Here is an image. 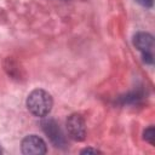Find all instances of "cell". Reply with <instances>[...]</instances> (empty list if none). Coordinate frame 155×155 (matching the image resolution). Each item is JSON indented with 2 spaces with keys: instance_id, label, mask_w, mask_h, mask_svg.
Returning a JSON list of instances; mask_svg holds the SVG:
<instances>
[{
  "instance_id": "cell-1",
  "label": "cell",
  "mask_w": 155,
  "mask_h": 155,
  "mask_svg": "<svg viewBox=\"0 0 155 155\" xmlns=\"http://www.w3.org/2000/svg\"><path fill=\"white\" fill-rule=\"evenodd\" d=\"M25 103L28 110L38 117H45L46 115H48L53 107L52 96L42 88L33 90L28 94Z\"/></svg>"
},
{
  "instance_id": "cell-2",
  "label": "cell",
  "mask_w": 155,
  "mask_h": 155,
  "mask_svg": "<svg viewBox=\"0 0 155 155\" xmlns=\"http://www.w3.org/2000/svg\"><path fill=\"white\" fill-rule=\"evenodd\" d=\"M133 45L142 53L147 64L154 63V36L147 31H138L133 36Z\"/></svg>"
},
{
  "instance_id": "cell-3",
  "label": "cell",
  "mask_w": 155,
  "mask_h": 155,
  "mask_svg": "<svg viewBox=\"0 0 155 155\" xmlns=\"http://www.w3.org/2000/svg\"><path fill=\"white\" fill-rule=\"evenodd\" d=\"M41 127L50 142L56 148H65L67 147V138L63 133V131L59 127V124H57L53 119H44L41 121Z\"/></svg>"
},
{
  "instance_id": "cell-4",
  "label": "cell",
  "mask_w": 155,
  "mask_h": 155,
  "mask_svg": "<svg viewBox=\"0 0 155 155\" xmlns=\"http://www.w3.org/2000/svg\"><path fill=\"white\" fill-rule=\"evenodd\" d=\"M67 131L71 139L81 142L86 137V124L85 119L80 114H71L67 119Z\"/></svg>"
},
{
  "instance_id": "cell-5",
  "label": "cell",
  "mask_w": 155,
  "mask_h": 155,
  "mask_svg": "<svg viewBox=\"0 0 155 155\" xmlns=\"http://www.w3.org/2000/svg\"><path fill=\"white\" fill-rule=\"evenodd\" d=\"M21 149L24 155H42L47 151L46 143L36 134L24 137L21 144Z\"/></svg>"
},
{
  "instance_id": "cell-6",
  "label": "cell",
  "mask_w": 155,
  "mask_h": 155,
  "mask_svg": "<svg viewBox=\"0 0 155 155\" xmlns=\"http://www.w3.org/2000/svg\"><path fill=\"white\" fill-rule=\"evenodd\" d=\"M143 138H144L148 143H150L151 145L155 144V128H154V126H149L148 128L144 130V132H143Z\"/></svg>"
},
{
  "instance_id": "cell-7",
  "label": "cell",
  "mask_w": 155,
  "mask_h": 155,
  "mask_svg": "<svg viewBox=\"0 0 155 155\" xmlns=\"http://www.w3.org/2000/svg\"><path fill=\"white\" fill-rule=\"evenodd\" d=\"M138 4H140L142 6L145 7H151L153 6V0H136Z\"/></svg>"
},
{
  "instance_id": "cell-8",
  "label": "cell",
  "mask_w": 155,
  "mask_h": 155,
  "mask_svg": "<svg viewBox=\"0 0 155 155\" xmlns=\"http://www.w3.org/2000/svg\"><path fill=\"white\" fill-rule=\"evenodd\" d=\"M90 153L98 154V153H101V151H99V150H97V149H93V148H85V149H82V150H81V154H90Z\"/></svg>"
}]
</instances>
